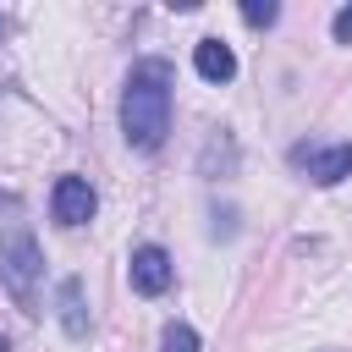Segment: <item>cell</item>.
<instances>
[{
	"mask_svg": "<svg viewBox=\"0 0 352 352\" xmlns=\"http://www.w3.org/2000/svg\"><path fill=\"white\" fill-rule=\"evenodd\" d=\"M55 308H60V330H66V336H88V308H82V280H60V286H55Z\"/></svg>",
	"mask_w": 352,
	"mask_h": 352,
	"instance_id": "obj_7",
	"label": "cell"
},
{
	"mask_svg": "<svg viewBox=\"0 0 352 352\" xmlns=\"http://www.w3.org/2000/svg\"><path fill=\"white\" fill-rule=\"evenodd\" d=\"M50 209H55V220H60V226H82V220H94L99 198H94V187H88L82 176H60V182H55V192H50Z\"/></svg>",
	"mask_w": 352,
	"mask_h": 352,
	"instance_id": "obj_5",
	"label": "cell"
},
{
	"mask_svg": "<svg viewBox=\"0 0 352 352\" xmlns=\"http://www.w3.org/2000/svg\"><path fill=\"white\" fill-rule=\"evenodd\" d=\"M192 66H198V77H204V82H231V77H236V55H231V44H226V38H198Z\"/></svg>",
	"mask_w": 352,
	"mask_h": 352,
	"instance_id": "obj_6",
	"label": "cell"
},
{
	"mask_svg": "<svg viewBox=\"0 0 352 352\" xmlns=\"http://www.w3.org/2000/svg\"><path fill=\"white\" fill-rule=\"evenodd\" d=\"M330 33H336L341 44H352V6H341V11L330 16Z\"/></svg>",
	"mask_w": 352,
	"mask_h": 352,
	"instance_id": "obj_10",
	"label": "cell"
},
{
	"mask_svg": "<svg viewBox=\"0 0 352 352\" xmlns=\"http://www.w3.org/2000/svg\"><path fill=\"white\" fill-rule=\"evenodd\" d=\"M292 160L308 170V182H319V187H336L341 176H352V143H330V148H292Z\"/></svg>",
	"mask_w": 352,
	"mask_h": 352,
	"instance_id": "obj_3",
	"label": "cell"
},
{
	"mask_svg": "<svg viewBox=\"0 0 352 352\" xmlns=\"http://www.w3.org/2000/svg\"><path fill=\"white\" fill-rule=\"evenodd\" d=\"M0 352H11V346H6V336H0Z\"/></svg>",
	"mask_w": 352,
	"mask_h": 352,
	"instance_id": "obj_11",
	"label": "cell"
},
{
	"mask_svg": "<svg viewBox=\"0 0 352 352\" xmlns=\"http://www.w3.org/2000/svg\"><path fill=\"white\" fill-rule=\"evenodd\" d=\"M242 16H248L253 28H270V22L280 16V6H275V0H242Z\"/></svg>",
	"mask_w": 352,
	"mask_h": 352,
	"instance_id": "obj_9",
	"label": "cell"
},
{
	"mask_svg": "<svg viewBox=\"0 0 352 352\" xmlns=\"http://www.w3.org/2000/svg\"><path fill=\"white\" fill-rule=\"evenodd\" d=\"M160 352H198V336H192V324H165V336H160Z\"/></svg>",
	"mask_w": 352,
	"mask_h": 352,
	"instance_id": "obj_8",
	"label": "cell"
},
{
	"mask_svg": "<svg viewBox=\"0 0 352 352\" xmlns=\"http://www.w3.org/2000/svg\"><path fill=\"white\" fill-rule=\"evenodd\" d=\"M38 270H44V253H38L33 231L22 220H0V280L16 297V308H28V314H38Z\"/></svg>",
	"mask_w": 352,
	"mask_h": 352,
	"instance_id": "obj_2",
	"label": "cell"
},
{
	"mask_svg": "<svg viewBox=\"0 0 352 352\" xmlns=\"http://www.w3.org/2000/svg\"><path fill=\"white\" fill-rule=\"evenodd\" d=\"M121 132L132 148H160L170 132V60L148 55L121 88Z\"/></svg>",
	"mask_w": 352,
	"mask_h": 352,
	"instance_id": "obj_1",
	"label": "cell"
},
{
	"mask_svg": "<svg viewBox=\"0 0 352 352\" xmlns=\"http://www.w3.org/2000/svg\"><path fill=\"white\" fill-rule=\"evenodd\" d=\"M0 33H6V16H0Z\"/></svg>",
	"mask_w": 352,
	"mask_h": 352,
	"instance_id": "obj_12",
	"label": "cell"
},
{
	"mask_svg": "<svg viewBox=\"0 0 352 352\" xmlns=\"http://www.w3.org/2000/svg\"><path fill=\"white\" fill-rule=\"evenodd\" d=\"M132 292H143V297H160L165 286H170V275H176V264H170V253L165 248H154V242H143V248H132Z\"/></svg>",
	"mask_w": 352,
	"mask_h": 352,
	"instance_id": "obj_4",
	"label": "cell"
}]
</instances>
